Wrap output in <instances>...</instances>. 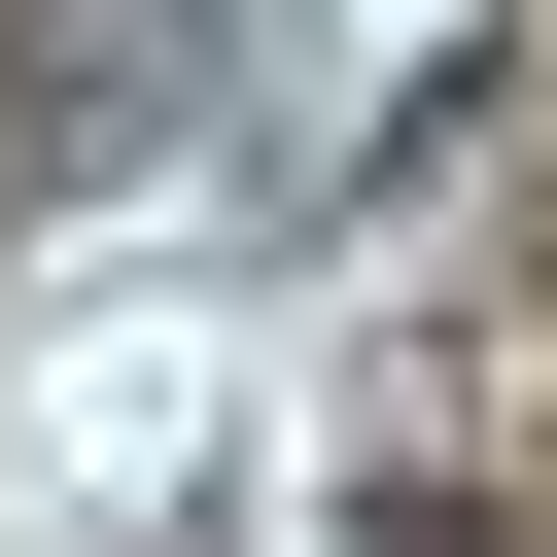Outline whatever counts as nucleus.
<instances>
[{
	"mask_svg": "<svg viewBox=\"0 0 557 557\" xmlns=\"http://www.w3.org/2000/svg\"><path fill=\"white\" fill-rule=\"evenodd\" d=\"M209 139V0H35V174H139Z\"/></svg>",
	"mask_w": 557,
	"mask_h": 557,
	"instance_id": "nucleus-1",
	"label": "nucleus"
}]
</instances>
